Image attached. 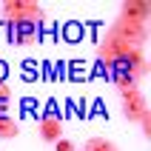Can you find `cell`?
Listing matches in <instances>:
<instances>
[{
	"label": "cell",
	"instance_id": "cell-5",
	"mask_svg": "<svg viewBox=\"0 0 151 151\" xmlns=\"http://www.w3.org/2000/svg\"><path fill=\"white\" fill-rule=\"evenodd\" d=\"M120 9H123L120 17H126V20H137V23H148L151 3H145V0H126Z\"/></svg>",
	"mask_w": 151,
	"mask_h": 151
},
{
	"label": "cell",
	"instance_id": "cell-1",
	"mask_svg": "<svg viewBox=\"0 0 151 151\" xmlns=\"http://www.w3.org/2000/svg\"><path fill=\"white\" fill-rule=\"evenodd\" d=\"M3 17L9 26H34L37 29L46 17V12H43V6H37L32 0H9V3H3Z\"/></svg>",
	"mask_w": 151,
	"mask_h": 151
},
{
	"label": "cell",
	"instance_id": "cell-2",
	"mask_svg": "<svg viewBox=\"0 0 151 151\" xmlns=\"http://www.w3.org/2000/svg\"><path fill=\"white\" fill-rule=\"evenodd\" d=\"M109 32H114L117 37H123L126 43L137 46V49H143L145 37H148V23H137V20H126V17H117L114 26H111Z\"/></svg>",
	"mask_w": 151,
	"mask_h": 151
},
{
	"label": "cell",
	"instance_id": "cell-3",
	"mask_svg": "<svg viewBox=\"0 0 151 151\" xmlns=\"http://www.w3.org/2000/svg\"><path fill=\"white\" fill-rule=\"evenodd\" d=\"M120 94H123V114H126L128 120H140V117H143V111L148 109V106H145L143 91H140V86L120 88Z\"/></svg>",
	"mask_w": 151,
	"mask_h": 151
},
{
	"label": "cell",
	"instance_id": "cell-4",
	"mask_svg": "<svg viewBox=\"0 0 151 151\" xmlns=\"http://www.w3.org/2000/svg\"><path fill=\"white\" fill-rule=\"evenodd\" d=\"M37 126H40V137L46 143H57L60 137H63V120H60L57 111H46Z\"/></svg>",
	"mask_w": 151,
	"mask_h": 151
},
{
	"label": "cell",
	"instance_id": "cell-9",
	"mask_svg": "<svg viewBox=\"0 0 151 151\" xmlns=\"http://www.w3.org/2000/svg\"><path fill=\"white\" fill-rule=\"evenodd\" d=\"M9 100H12V91H9V86L0 80V114H3V109L9 106Z\"/></svg>",
	"mask_w": 151,
	"mask_h": 151
},
{
	"label": "cell",
	"instance_id": "cell-6",
	"mask_svg": "<svg viewBox=\"0 0 151 151\" xmlns=\"http://www.w3.org/2000/svg\"><path fill=\"white\" fill-rule=\"evenodd\" d=\"M12 40L20 43V46H29V43L37 40V29L34 26H12Z\"/></svg>",
	"mask_w": 151,
	"mask_h": 151
},
{
	"label": "cell",
	"instance_id": "cell-12",
	"mask_svg": "<svg viewBox=\"0 0 151 151\" xmlns=\"http://www.w3.org/2000/svg\"><path fill=\"white\" fill-rule=\"evenodd\" d=\"M3 74H6V66H3V63H0V77H3Z\"/></svg>",
	"mask_w": 151,
	"mask_h": 151
},
{
	"label": "cell",
	"instance_id": "cell-7",
	"mask_svg": "<svg viewBox=\"0 0 151 151\" xmlns=\"http://www.w3.org/2000/svg\"><path fill=\"white\" fill-rule=\"evenodd\" d=\"M83 151H120V148L111 140H106V137H91V140H86Z\"/></svg>",
	"mask_w": 151,
	"mask_h": 151
},
{
	"label": "cell",
	"instance_id": "cell-11",
	"mask_svg": "<svg viewBox=\"0 0 151 151\" xmlns=\"http://www.w3.org/2000/svg\"><path fill=\"white\" fill-rule=\"evenodd\" d=\"M54 151H74V143L66 140V137H60L57 143H54Z\"/></svg>",
	"mask_w": 151,
	"mask_h": 151
},
{
	"label": "cell",
	"instance_id": "cell-8",
	"mask_svg": "<svg viewBox=\"0 0 151 151\" xmlns=\"http://www.w3.org/2000/svg\"><path fill=\"white\" fill-rule=\"evenodd\" d=\"M17 131H20V126H17L12 117H6V114H0V140H12V137H17Z\"/></svg>",
	"mask_w": 151,
	"mask_h": 151
},
{
	"label": "cell",
	"instance_id": "cell-10",
	"mask_svg": "<svg viewBox=\"0 0 151 151\" xmlns=\"http://www.w3.org/2000/svg\"><path fill=\"white\" fill-rule=\"evenodd\" d=\"M140 123H143V134H145V137H151V111H148V109L143 111V117H140Z\"/></svg>",
	"mask_w": 151,
	"mask_h": 151
}]
</instances>
